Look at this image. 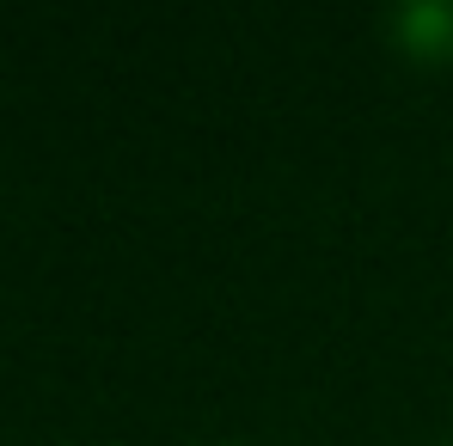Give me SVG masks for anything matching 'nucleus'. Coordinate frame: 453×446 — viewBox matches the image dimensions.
<instances>
[{
	"label": "nucleus",
	"instance_id": "obj_1",
	"mask_svg": "<svg viewBox=\"0 0 453 446\" xmlns=\"http://www.w3.org/2000/svg\"><path fill=\"white\" fill-rule=\"evenodd\" d=\"M392 31H398V43H404L411 56H423V62L453 56V6H404V12L392 19Z\"/></svg>",
	"mask_w": 453,
	"mask_h": 446
},
{
	"label": "nucleus",
	"instance_id": "obj_2",
	"mask_svg": "<svg viewBox=\"0 0 453 446\" xmlns=\"http://www.w3.org/2000/svg\"><path fill=\"white\" fill-rule=\"evenodd\" d=\"M448 446H453V441H448Z\"/></svg>",
	"mask_w": 453,
	"mask_h": 446
}]
</instances>
